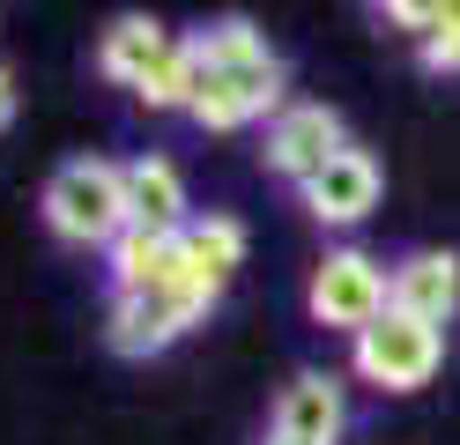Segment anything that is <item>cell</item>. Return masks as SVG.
Listing matches in <instances>:
<instances>
[{"label": "cell", "instance_id": "obj_11", "mask_svg": "<svg viewBox=\"0 0 460 445\" xmlns=\"http://www.w3.org/2000/svg\"><path fill=\"white\" fill-rule=\"evenodd\" d=\"M171 45H179V38H171L156 15H119V22H104V38H97V75L141 97V82L171 59Z\"/></svg>", "mask_w": 460, "mask_h": 445}, {"label": "cell", "instance_id": "obj_3", "mask_svg": "<svg viewBox=\"0 0 460 445\" xmlns=\"http://www.w3.org/2000/svg\"><path fill=\"white\" fill-rule=\"evenodd\" d=\"M305 312L357 342L364 326H379L394 312V267L371 260L364 245H327V260L312 267V282H305Z\"/></svg>", "mask_w": 460, "mask_h": 445}, {"label": "cell", "instance_id": "obj_16", "mask_svg": "<svg viewBox=\"0 0 460 445\" xmlns=\"http://www.w3.org/2000/svg\"><path fill=\"white\" fill-rule=\"evenodd\" d=\"M8 119H15V75L0 67V134H8Z\"/></svg>", "mask_w": 460, "mask_h": 445}, {"label": "cell", "instance_id": "obj_6", "mask_svg": "<svg viewBox=\"0 0 460 445\" xmlns=\"http://www.w3.org/2000/svg\"><path fill=\"white\" fill-rule=\"evenodd\" d=\"M341 148H349V127H341V111L334 104H282L268 119V171L275 178H290V186H312Z\"/></svg>", "mask_w": 460, "mask_h": 445}, {"label": "cell", "instance_id": "obj_5", "mask_svg": "<svg viewBox=\"0 0 460 445\" xmlns=\"http://www.w3.org/2000/svg\"><path fill=\"white\" fill-rule=\"evenodd\" d=\"M200 312H208V297H200L186 275H171L156 289H134V297H111L104 305V342L119 356H164L171 342H186Z\"/></svg>", "mask_w": 460, "mask_h": 445}, {"label": "cell", "instance_id": "obj_13", "mask_svg": "<svg viewBox=\"0 0 460 445\" xmlns=\"http://www.w3.org/2000/svg\"><path fill=\"white\" fill-rule=\"evenodd\" d=\"M104 260H111V267H104V275H111V297H134V289H156V282L179 275V237H156V230H134V223H127V237H119Z\"/></svg>", "mask_w": 460, "mask_h": 445}, {"label": "cell", "instance_id": "obj_14", "mask_svg": "<svg viewBox=\"0 0 460 445\" xmlns=\"http://www.w3.org/2000/svg\"><path fill=\"white\" fill-rule=\"evenodd\" d=\"M193 97H200V38H179L171 59L141 82V104L149 111H193Z\"/></svg>", "mask_w": 460, "mask_h": 445}, {"label": "cell", "instance_id": "obj_9", "mask_svg": "<svg viewBox=\"0 0 460 445\" xmlns=\"http://www.w3.org/2000/svg\"><path fill=\"white\" fill-rule=\"evenodd\" d=\"M268 431L297 438V445H341V431H349L341 386H334L327 371H297V378L275 394V415H268Z\"/></svg>", "mask_w": 460, "mask_h": 445}, {"label": "cell", "instance_id": "obj_12", "mask_svg": "<svg viewBox=\"0 0 460 445\" xmlns=\"http://www.w3.org/2000/svg\"><path fill=\"white\" fill-rule=\"evenodd\" d=\"M127 216H134V230H156V237H179L193 223L186 178H179L171 156H134L127 164Z\"/></svg>", "mask_w": 460, "mask_h": 445}, {"label": "cell", "instance_id": "obj_17", "mask_svg": "<svg viewBox=\"0 0 460 445\" xmlns=\"http://www.w3.org/2000/svg\"><path fill=\"white\" fill-rule=\"evenodd\" d=\"M261 445H297V438H282V431H268V438H261Z\"/></svg>", "mask_w": 460, "mask_h": 445}, {"label": "cell", "instance_id": "obj_8", "mask_svg": "<svg viewBox=\"0 0 460 445\" xmlns=\"http://www.w3.org/2000/svg\"><path fill=\"white\" fill-rule=\"evenodd\" d=\"M394 312H409L423 326H453L460 312V253L446 245H416V253H401L394 260Z\"/></svg>", "mask_w": 460, "mask_h": 445}, {"label": "cell", "instance_id": "obj_2", "mask_svg": "<svg viewBox=\"0 0 460 445\" xmlns=\"http://www.w3.org/2000/svg\"><path fill=\"white\" fill-rule=\"evenodd\" d=\"M45 223L60 245H119L127 237V164L111 156H67L45 178Z\"/></svg>", "mask_w": 460, "mask_h": 445}, {"label": "cell", "instance_id": "obj_1", "mask_svg": "<svg viewBox=\"0 0 460 445\" xmlns=\"http://www.w3.org/2000/svg\"><path fill=\"white\" fill-rule=\"evenodd\" d=\"M282 82H290V67H282V52L252 30L245 15H230L216 30H200V97H193V127L208 134H238L252 127V119H275L282 104Z\"/></svg>", "mask_w": 460, "mask_h": 445}, {"label": "cell", "instance_id": "obj_4", "mask_svg": "<svg viewBox=\"0 0 460 445\" xmlns=\"http://www.w3.org/2000/svg\"><path fill=\"white\" fill-rule=\"evenodd\" d=\"M438 364H446V334L409 312H386L379 326H364L349 342V371L379 394H416V386L438 378Z\"/></svg>", "mask_w": 460, "mask_h": 445}, {"label": "cell", "instance_id": "obj_7", "mask_svg": "<svg viewBox=\"0 0 460 445\" xmlns=\"http://www.w3.org/2000/svg\"><path fill=\"white\" fill-rule=\"evenodd\" d=\"M379 186H386V178H379V156L349 141L320 178H312V186H297V200H305V216H312V223H327V230H357L371 208H379Z\"/></svg>", "mask_w": 460, "mask_h": 445}, {"label": "cell", "instance_id": "obj_15", "mask_svg": "<svg viewBox=\"0 0 460 445\" xmlns=\"http://www.w3.org/2000/svg\"><path fill=\"white\" fill-rule=\"evenodd\" d=\"M416 59L430 75H460V8H438L430 38H416Z\"/></svg>", "mask_w": 460, "mask_h": 445}, {"label": "cell", "instance_id": "obj_10", "mask_svg": "<svg viewBox=\"0 0 460 445\" xmlns=\"http://www.w3.org/2000/svg\"><path fill=\"white\" fill-rule=\"evenodd\" d=\"M238 260H245V223L223 216V208H208V216H193L179 230V275L208 297V305L223 297V282L238 275Z\"/></svg>", "mask_w": 460, "mask_h": 445}]
</instances>
